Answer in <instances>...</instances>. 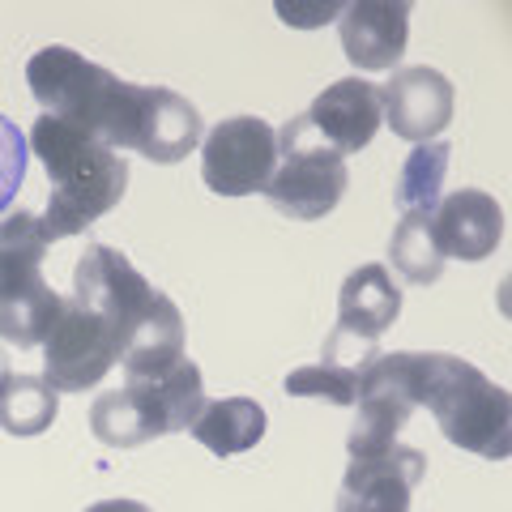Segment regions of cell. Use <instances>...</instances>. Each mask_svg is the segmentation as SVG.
Here are the masks:
<instances>
[{
	"label": "cell",
	"mask_w": 512,
	"mask_h": 512,
	"mask_svg": "<svg viewBox=\"0 0 512 512\" xmlns=\"http://www.w3.org/2000/svg\"><path fill=\"white\" fill-rule=\"evenodd\" d=\"M64 303L43 274H26L13 282H0V342H13L18 350H35L47 342V333L60 320Z\"/></svg>",
	"instance_id": "9a60e30c"
},
{
	"label": "cell",
	"mask_w": 512,
	"mask_h": 512,
	"mask_svg": "<svg viewBox=\"0 0 512 512\" xmlns=\"http://www.w3.org/2000/svg\"><path fill=\"white\" fill-rule=\"evenodd\" d=\"M427 478V457L410 444H389L372 457H350L338 487V512H410V495Z\"/></svg>",
	"instance_id": "30bf717a"
},
{
	"label": "cell",
	"mask_w": 512,
	"mask_h": 512,
	"mask_svg": "<svg viewBox=\"0 0 512 512\" xmlns=\"http://www.w3.org/2000/svg\"><path fill=\"white\" fill-rule=\"evenodd\" d=\"M205 406V376L180 359L163 376H128L124 389L103 393L90 406V431L107 448H141L158 436L188 431Z\"/></svg>",
	"instance_id": "3957f363"
},
{
	"label": "cell",
	"mask_w": 512,
	"mask_h": 512,
	"mask_svg": "<svg viewBox=\"0 0 512 512\" xmlns=\"http://www.w3.org/2000/svg\"><path fill=\"white\" fill-rule=\"evenodd\" d=\"M265 427L269 419L261 402H252V397H218V402H205L201 414L192 419V436L214 457H235L261 444Z\"/></svg>",
	"instance_id": "ac0fdd59"
},
{
	"label": "cell",
	"mask_w": 512,
	"mask_h": 512,
	"mask_svg": "<svg viewBox=\"0 0 512 512\" xmlns=\"http://www.w3.org/2000/svg\"><path fill=\"white\" fill-rule=\"evenodd\" d=\"M9 380H13V367H9V350L0 346V389H5Z\"/></svg>",
	"instance_id": "83f0119b"
},
{
	"label": "cell",
	"mask_w": 512,
	"mask_h": 512,
	"mask_svg": "<svg viewBox=\"0 0 512 512\" xmlns=\"http://www.w3.org/2000/svg\"><path fill=\"white\" fill-rule=\"evenodd\" d=\"M355 406H359V419H355V427H350V436H346L350 457L384 453L389 444H397V431H402L410 423V414H414L410 397L402 389H393L384 376H376L372 367L363 372Z\"/></svg>",
	"instance_id": "2e32d148"
},
{
	"label": "cell",
	"mask_w": 512,
	"mask_h": 512,
	"mask_svg": "<svg viewBox=\"0 0 512 512\" xmlns=\"http://www.w3.org/2000/svg\"><path fill=\"white\" fill-rule=\"evenodd\" d=\"M26 150H35V158L47 167V184H52V201H47V235L69 239L94 227L103 214H111L128 192V163L99 146L94 137L77 133L73 124H64L56 116H43L30 124Z\"/></svg>",
	"instance_id": "7a4b0ae2"
},
{
	"label": "cell",
	"mask_w": 512,
	"mask_h": 512,
	"mask_svg": "<svg viewBox=\"0 0 512 512\" xmlns=\"http://www.w3.org/2000/svg\"><path fill=\"white\" fill-rule=\"evenodd\" d=\"M453 103H457L453 82L440 69H431V64L393 69V77L380 86L384 124L393 128V137L414 141V146L440 141L448 120H453Z\"/></svg>",
	"instance_id": "9c48e42d"
},
{
	"label": "cell",
	"mask_w": 512,
	"mask_h": 512,
	"mask_svg": "<svg viewBox=\"0 0 512 512\" xmlns=\"http://www.w3.org/2000/svg\"><path fill=\"white\" fill-rule=\"evenodd\" d=\"M26 86L47 116L73 124L107 150H133L158 167L184 163L201 150L205 124L184 94L167 86H133L86 60L73 47H43L26 60Z\"/></svg>",
	"instance_id": "6da1fadb"
},
{
	"label": "cell",
	"mask_w": 512,
	"mask_h": 512,
	"mask_svg": "<svg viewBox=\"0 0 512 512\" xmlns=\"http://www.w3.org/2000/svg\"><path fill=\"white\" fill-rule=\"evenodd\" d=\"M274 133H278V167L265 184L269 205H274L282 218H295V222L329 218L350 184L346 158L333 154L308 128L303 116L286 120Z\"/></svg>",
	"instance_id": "5b68a950"
},
{
	"label": "cell",
	"mask_w": 512,
	"mask_h": 512,
	"mask_svg": "<svg viewBox=\"0 0 512 512\" xmlns=\"http://www.w3.org/2000/svg\"><path fill=\"white\" fill-rule=\"evenodd\" d=\"M389 261L410 286H431L444 274V252L436 244V231H431V214L410 210L397 218L393 239H389Z\"/></svg>",
	"instance_id": "ffe728a7"
},
{
	"label": "cell",
	"mask_w": 512,
	"mask_h": 512,
	"mask_svg": "<svg viewBox=\"0 0 512 512\" xmlns=\"http://www.w3.org/2000/svg\"><path fill=\"white\" fill-rule=\"evenodd\" d=\"M26 133L9 116H0V218L13 210L22 192V180H26Z\"/></svg>",
	"instance_id": "cb8c5ba5"
},
{
	"label": "cell",
	"mask_w": 512,
	"mask_h": 512,
	"mask_svg": "<svg viewBox=\"0 0 512 512\" xmlns=\"http://www.w3.org/2000/svg\"><path fill=\"white\" fill-rule=\"evenodd\" d=\"M56 414H60V393L43 376L18 372L0 389V431H9V436L18 440L43 436L56 423Z\"/></svg>",
	"instance_id": "d6986e66"
},
{
	"label": "cell",
	"mask_w": 512,
	"mask_h": 512,
	"mask_svg": "<svg viewBox=\"0 0 512 512\" xmlns=\"http://www.w3.org/2000/svg\"><path fill=\"white\" fill-rule=\"evenodd\" d=\"M342 13V5H320V9H312V13H303V9H286V5H278V18L282 22H291V26H320V22H329V18H338Z\"/></svg>",
	"instance_id": "484cf974"
},
{
	"label": "cell",
	"mask_w": 512,
	"mask_h": 512,
	"mask_svg": "<svg viewBox=\"0 0 512 512\" xmlns=\"http://www.w3.org/2000/svg\"><path fill=\"white\" fill-rule=\"evenodd\" d=\"M120 363L116 333L69 299L43 342V380L56 393H86Z\"/></svg>",
	"instance_id": "ba28073f"
},
{
	"label": "cell",
	"mask_w": 512,
	"mask_h": 512,
	"mask_svg": "<svg viewBox=\"0 0 512 512\" xmlns=\"http://www.w3.org/2000/svg\"><path fill=\"white\" fill-rule=\"evenodd\" d=\"M184 359V316L171 295H158L154 308L120 346V363L128 376H163Z\"/></svg>",
	"instance_id": "e0dca14e"
},
{
	"label": "cell",
	"mask_w": 512,
	"mask_h": 512,
	"mask_svg": "<svg viewBox=\"0 0 512 512\" xmlns=\"http://www.w3.org/2000/svg\"><path fill=\"white\" fill-rule=\"evenodd\" d=\"M431 231H436L444 261L448 256H457V261H487L504 239V210L483 188H457L436 201Z\"/></svg>",
	"instance_id": "4fadbf2b"
},
{
	"label": "cell",
	"mask_w": 512,
	"mask_h": 512,
	"mask_svg": "<svg viewBox=\"0 0 512 512\" xmlns=\"http://www.w3.org/2000/svg\"><path fill=\"white\" fill-rule=\"evenodd\" d=\"M448 158H453V146L448 141H423L414 146L410 158L402 163V175H397V205L402 214L419 210V214H431L436 201L444 197V175H448Z\"/></svg>",
	"instance_id": "44dd1931"
},
{
	"label": "cell",
	"mask_w": 512,
	"mask_h": 512,
	"mask_svg": "<svg viewBox=\"0 0 512 512\" xmlns=\"http://www.w3.org/2000/svg\"><path fill=\"white\" fill-rule=\"evenodd\" d=\"M338 35H342V52L355 69H367V73L397 69L410 43V5H393V0L342 5Z\"/></svg>",
	"instance_id": "7c38bea8"
},
{
	"label": "cell",
	"mask_w": 512,
	"mask_h": 512,
	"mask_svg": "<svg viewBox=\"0 0 512 512\" xmlns=\"http://www.w3.org/2000/svg\"><path fill=\"white\" fill-rule=\"evenodd\" d=\"M303 120L338 158L359 154L363 146H372V137L384 124L380 86L367 82V77H342V82L316 94L312 107L303 111Z\"/></svg>",
	"instance_id": "8fae6325"
},
{
	"label": "cell",
	"mask_w": 512,
	"mask_h": 512,
	"mask_svg": "<svg viewBox=\"0 0 512 512\" xmlns=\"http://www.w3.org/2000/svg\"><path fill=\"white\" fill-rule=\"evenodd\" d=\"M278 167V133L261 116H231L201 137V180L218 197L265 192Z\"/></svg>",
	"instance_id": "52a82bcc"
},
{
	"label": "cell",
	"mask_w": 512,
	"mask_h": 512,
	"mask_svg": "<svg viewBox=\"0 0 512 512\" xmlns=\"http://www.w3.org/2000/svg\"><path fill=\"white\" fill-rule=\"evenodd\" d=\"M380 359V342L372 338H359V333H346L333 325L329 338L320 342V363H333V367H346V372H367Z\"/></svg>",
	"instance_id": "d4e9b609"
},
{
	"label": "cell",
	"mask_w": 512,
	"mask_h": 512,
	"mask_svg": "<svg viewBox=\"0 0 512 512\" xmlns=\"http://www.w3.org/2000/svg\"><path fill=\"white\" fill-rule=\"evenodd\" d=\"M402 316V291L384 265H359L338 291V329L380 342Z\"/></svg>",
	"instance_id": "5bb4252c"
},
{
	"label": "cell",
	"mask_w": 512,
	"mask_h": 512,
	"mask_svg": "<svg viewBox=\"0 0 512 512\" xmlns=\"http://www.w3.org/2000/svg\"><path fill=\"white\" fill-rule=\"evenodd\" d=\"M47 248H52V235H47L43 214L9 210L0 218V282L39 274Z\"/></svg>",
	"instance_id": "7402d4cb"
},
{
	"label": "cell",
	"mask_w": 512,
	"mask_h": 512,
	"mask_svg": "<svg viewBox=\"0 0 512 512\" xmlns=\"http://www.w3.org/2000/svg\"><path fill=\"white\" fill-rule=\"evenodd\" d=\"M86 512H154V508L141 504V500H99V504H90Z\"/></svg>",
	"instance_id": "4316f807"
},
{
	"label": "cell",
	"mask_w": 512,
	"mask_h": 512,
	"mask_svg": "<svg viewBox=\"0 0 512 512\" xmlns=\"http://www.w3.org/2000/svg\"><path fill=\"white\" fill-rule=\"evenodd\" d=\"M427 410L436 414L440 436L453 448H466L474 457L508 461L512 457V402L504 384L487 380L474 363L448 355L444 376L427 397Z\"/></svg>",
	"instance_id": "277c9868"
},
{
	"label": "cell",
	"mask_w": 512,
	"mask_h": 512,
	"mask_svg": "<svg viewBox=\"0 0 512 512\" xmlns=\"http://www.w3.org/2000/svg\"><path fill=\"white\" fill-rule=\"evenodd\" d=\"M359 384H363V372L316 363V367H295V372L282 380V393L286 397H325V402H333V406H355Z\"/></svg>",
	"instance_id": "603a6c76"
},
{
	"label": "cell",
	"mask_w": 512,
	"mask_h": 512,
	"mask_svg": "<svg viewBox=\"0 0 512 512\" xmlns=\"http://www.w3.org/2000/svg\"><path fill=\"white\" fill-rule=\"evenodd\" d=\"M163 295L158 286L146 282V274H137L133 261L111 248V244H86V252L77 256L73 269V303L86 308L116 333V346L128 342V333L141 325V316L154 308V299Z\"/></svg>",
	"instance_id": "8992f818"
}]
</instances>
